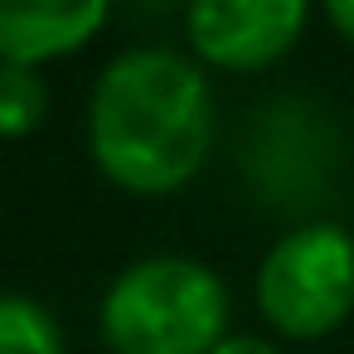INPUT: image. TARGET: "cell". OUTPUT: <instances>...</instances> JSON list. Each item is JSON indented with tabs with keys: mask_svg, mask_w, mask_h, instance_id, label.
Instances as JSON below:
<instances>
[{
	"mask_svg": "<svg viewBox=\"0 0 354 354\" xmlns=\"http://www.w3.org/2000/svg\"><path fill=\"white\" fill-rule=\"evenodd\" d=\"M112 20L102 0H0V64L39 68L78 54Z\"/></svg>",
	"mask_w": 354,
	"mask_h": 354,
	"instance_id": "5",
	"label": "cell"
},
{
	"mask_svg": "<svg viewBox=\"0 0 354 354\" xmlns=\"http://www.w3.org/2000/svg\"><path fill=\"white\" fill-rule=\"evenodd\" d=\"M214 151V93L204 68L160 44L122 49L88 97V156L127 194L185 189Z\"/></svg>",
	"mask_w": 354,
	"mask_h": 354,
	"instance_id": "1",
	"label": "cell"
},
{
	"mask_svg": "<svg viewBox=\"0 0 354 354\" xmlns=\"http://www.w3.org/2000/svg\"><path fill=\"white\" fill-rule=\"evenodd\" d=\"M257 310L291 339H320L354 310V233L330 218L286 228L252 277Z\"/></svg>",
	"mask_w": 354,
	"mask_h": 354,
	"instance_id": "3",
	"label": "cell"
},
{
	"mask_svg": "<svg viewBox=\"0 0 354 354\" xmlns=\"http://www.w3.org/2000/svg\"><path fill=\"white\" fill-rule=\"evenodd\" d=\"M325 20L354 44V0H330V6H325Z\"/></svg>",
	"mask_w": 354,
	"mask_h": 354,
	"instance_id": "9",
	"label": "cell"
},
{
	"mask_svg": "<svg viewBox=\"0 0 354 354\" xmlns=\"http://www.w3.org/2000/svg\"><path fill=\"white\" fill-rule=\"evenodd\" d=\"M228 310V286L209 262L151 252L112 277L97 325L117 354H214L233 335Z\"/></svg>",
	"mask_w": 354,
	"mask_h": 354,
	"instance_id": "2",
	"label": "cell"
},
{
	"mask_svg": "<svg viewBox=\"0 0 354 354\" xmlns=\"http://www.w3.org/2000/svg\"><path fill=\"white\" fill-rule=\"evenodd\" d=\"M214 354H281L272 339H262V335H228Z\"/></svg>",
	"mask_w": 354,
	"mask_h": 354,
	"instance_id": "8",
	"label": "cell"
},
{
	"mask_svg": "<svg viewBox=\"0 0 354 354\" xmlns=\"http://www.w3.org/2000/svg\"><path fill=\"white\" fill-rule=\"evenodd\" d=\"M306 20V0H199L185 15V35L204 64L252 73L291 54Z\"/></svg>",
	"mask_w": 354,
	"mask_h": 354,
	"instance_id": "4",
	"label": "cell"
},
{
	"mask_svg": "<svg viewBox=\"0 0 354 354\" xmlns=\"http://www.w3.org/2000/svg\"><path fill=\"white\" fill-rule=\"evenodd\" d=\"M0 354H64L54 310L35 296L0 291Z\"/></svg>",
	"mask_w": 354,
	"mask_h": 354,
	"instance_id": "6",
	"label": "cell"
},
{
	"mask_svg": "<svg viewBox=\"0 0 354 354\" xmlns=\"http://www.w3.org/2000/svg\"><path fill=\"white\" fill-rule=\"evenodd\" d=\"M44 117H49V88L39 78V68L0 64V136L20 141V136L39 131Z\"/></svg>",
	"mask_w": 354,
	"mask_h": 354,
	"instance_id": "7",
	"label": "cell"
}]
</instances>
